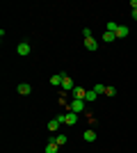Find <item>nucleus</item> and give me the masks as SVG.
Here are the masks:
<instances>
[{"instance_id": "obj_1", "label": "nucleus", "mask_w": 137, "mask_h": 153, "mask_svg": "<svg viewBox=\"0 0 137 153\" xmlns=\"http://www.w3.org/2000/svg\"><path fill=\"white\" fill-rule=\"evenodd\" d=\"M69 110H71V112H76V114L85 112V101H82V98H73V101L69 103Z\"/></svg>"}, {"instance_id": "obj_2", "label": "nucleus", "mask_w": 137, "mask_h": 153, "mask_svg": "<svg viewBox=\"0 0 137 153\" xmlns=\"http://www.w3.org/2000/svg\"><path fill=\"white\" fill-rule=\"evenodd\" d=\"M16 53H19L21 57H25V55H30V53H32V48H30V44H27V41H21V44L16 46Z\"/></svg>"}, {"instance_id": "obj_3", "label": "nucleus", "mask_w": 137, "mask_h": 153, "mask_svg": "<svg viewBox=\"0 0 137 153\" xmlns=\"http://www.w3.org/2000/svg\"><path fill=\"white\" fill-rule=\"evenodd\" d=\"M73 89H76V82L64 73V78H62V91H73Z\"/></svg>"}, {"instance_id": "obj_4", "label": "nucleus", "mask_w": 137, "mask_h": 153, "mask_svg": "<svg viewBox=\"0 0 137 153\" xmlns=\"http://www.w3.org/2000/svg\"><path fill=\"white\" fill-rule=\"evenodd\" d=\"M64 123H66V126H76V123H78V114L69 110V112L64 114Z\"/></svg>"}, {"instance_id": "obj_5", "label": "nucleus", "mask_w": 137, "mask_h": 153, "mask_svg": "<svg viewBox=\"0 0 137 153\" xmlns=\"http://www.w3.org/2000/svg\"><path fill=\"white\" fill-rule=\"evenodd\" d=\"M16 91H19L21 96H27V94H32V85H27V82H21L19 87H16Z\"/></svg>"}, {"instance_id": "obj_6", "label": "nucleus", "mask_w": 137, "mask_h": 153, "mask_svg": "<svg viewBox=\"0 0 137 153\" xmlns=\"http://www.w3.org/2000/svg\"><path fill=\"white\" fill-rule=\"evenodd\" d=\"M62 78H64V73H55V76H50L48 82H50L53 87H62Z\"/></svg>"}, {"instance_id": "obj_7", "label": "nucleus", "mask_w": 137, "mask_h": 153, "mask_svg": "<svg viewBox=\"0 0 137 153\" xmlns=\"http://www.w3.org/2000/svg\"><path fill=\"white\" fill-rule=\"evenodd\" d=\"M85 96H87V89L76 85V89H73V98H82V101H85Z\"/></svg>"}, {"instance_id": "obj_8", "label": "nucleus", "mask_w": 137, "mask_h": 153, "mask_svg": "<svg viewBox=\"0 0 137 153\" xmlns=\"http://www.w3.org/2000/svg\"><path fill=\"white\" fill-rule=\"evenodd\" d=\"M57 151H59V146L55 144V140L50 137V140H48V144H46V153H57Z\"/></svg>"}, {"instance_id": "obj_9", "label": "nucleus", "mask_w": 137, "mask_h": 153, "mask_svg": "<svg viewBox=\"0 0 137 153\" xmlns=\"http://www.w3.org/2000/svg\"><path fill=\"white\" fill-rule=\"evenodd\" d=\"M85 48H87V51H96V48H98V44H96V39H94V37L85 39Z\"/></svg>"}, {"instance_id": "obj_10", "label": "nucleus", "mask_w": 137, "mask_h": 153, "mask_svg": "<svg viewBox=\"0 0 137 153\" xmlns=\"http://www.w3.org/2000/svg\"><path fill=\"white\" fill-rule=\"evenodd\" d=\"M128 32H130V30H128L126 25H119L117 27V39H126V37H128Z\"/></svg>"}, {"instance_id": "obj_11", "label": "nucleus", "mask_w": 137, "mask_h": 153, "mask_svg": "<svg viewBox=\"0 0 137 153\" xmlns=\"http://www.w3.org/2000/svg\"><path fill=\"white\" fill-rule=\"evenodd\" d=\"M82 137H85V142H94V140H96V133H94V128H87Z\"/></svg>"}, {"instance_id": "obj_12", "label": "nucleus", "mask_w": 137, "mask_h": 153, "mask_svg": "<svg viewBox=\"0 0 137 153\" xmlns=\"http://www.w3.org/2000/svg\"><path fill=\"white\" fill-rule=\"evenodd\" d=\"M53 140H55V144H57V146H64L69 137H66V135H53Z\"/></svg>"}, {"instance_id": "obj_13", "label": "nucleus", "mask_w": 137, "mask_h": 153, "mask_svg": "<svg viewBox=\"0 0 137 153\" xmlns=\"http://www.w3.org/2000/svg\"><path fill=\"white\" fill-rule=\"evenodd\" d=\"M114 39H117V34H114V32H105V34H103V41H105V44H112Z\"/></svg>"}, {"instance_id": "obj_14", "label": "nucleus", "mask_w": 137, "mask_h": 153, "mask_svg": "<svg viewBox=\"0 0 137 153\" xmlns=\"http://www.w3.org/2000/svg\"><path fill=\"white\" fill-rule=\"evenodd\" d=\"M117 23H114V21H110V23H105V32H114V34H117Z\"/></svg>"}, {"instance_id": "obj_15", "label": "nucleus", "mask_w": 137, "mask_h": 153, "mask_svg": "<svg viewBox=\"0 0 137 153\" xmlns=\"http://www.w3.org/2000/svg\"><path fill=\"white\" fill-rule=\"evenodd\" d=\"M96 98H98V94L94 89H89V91H87V96H85V101H96Z\"/></svg>"}, {"instance_id": "obj_16", "label": "nucleus", "mask_w": 137, "mask_h": 153, "mask_svg": "<svg viewBox=\"0 0 137 153\" xmlns=\"http://www.w3.org/2000/svg\"><path fill=\"white\" fill-rule=\"evenodd\" d=\"M94 91H96L98 96H101V94H105V85H101V82H98L96 87H94Z\"/></svg>"}, {"instance_id": "obj_17", "label": "nucleus", "mask_w": 137, "mask_h": 153, "mask_svg": "<svg viewBox=\"0 0 137 153\" xmlns=\"http://www.w3.org/2000/svg\"><path fill=\"white\" fill-rule=\"evenodd\" d=\"M114 94H117L114 87H105V96H114Z\"/></svg>"}, {"instance_id": "obj_18", "label": "nucleus", "mask_w": 137, "mask_h": 153, "mask_svg": "<svg viewBox=\"0 0 137 153\" xmlns=\"http://www.w3.org/2000/svg\"><path fill=\"white\" fill-rule=\"evenodd\" d=\"M82 34H85V39L94 37V32H91V27H85V30H82Z\"/></svg>"}, {"instance_id": "obj_19", "label": "nucleus", "mask_w": 137, "mask_h": 153, "mask_svg": "<svg viewBox=\"0 0 137 153\" xmlns=\"http://www.w3.org/2000/svg\"><path fill=\"white\" fill-rule=\"evenodd\" d=\"M87 117H89V126H96V117L94 114H87Z\"/></svg>"}, {"instance_id": "obj_20", "label": "nucleus", "mask_w": 137, "mask_h": 153, "mask_svg": "<svg viewBox=\"0 0 137 153\" xmlns=\"http://www.w3.org/2000/svg\"><path fill=\"white\" fill-rule=\"evenodd\" d=\"M130 7H133V9H137V0H130Z\"/></svg>"}, {"instance_id": "obj_21", "label": "nucleus", "mask_w": 137, "mask_h": 153, "mask_svg": "<svg viewBox=\"0 0 137 153\" xmlns=\"http://www.w3.org/2000/svg\"><path fill=\"white\" fill-rule=\"evenodd\" d=\"M133 21H137V9H133Z\"/></svg>"}]
</instances>
